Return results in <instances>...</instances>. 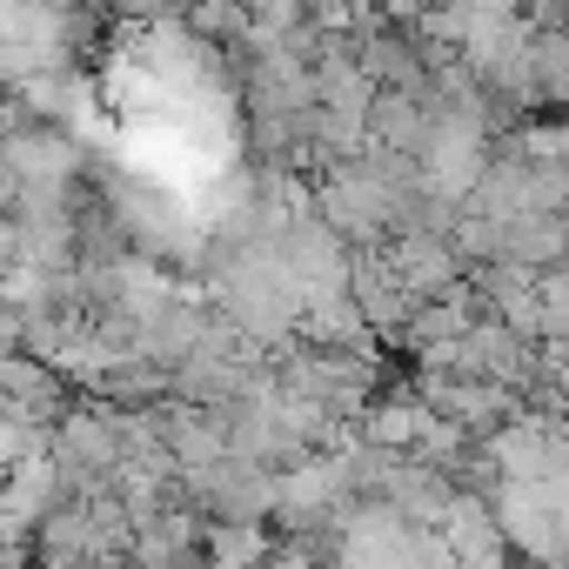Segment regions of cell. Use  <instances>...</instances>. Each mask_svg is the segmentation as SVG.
Listing matches in <instances>:
<instances>
[{
  "mask_svg": "<svg viewBox=\"0 0 569 569\" xmlns=\"http://www.w3.org/2000/svg\"><path fill=\"white\" fill-rule=\"evenodd\" d=\"M449 274H456V254L442 248V241H429V234H409L402 241V254H396V281L409 296H436V289H449Z\"/></svg>",
  "mask_w": 569,
  "mask_h": 569,
  "instance_id": "1",
  "label": "cell"
}]
</instances>
